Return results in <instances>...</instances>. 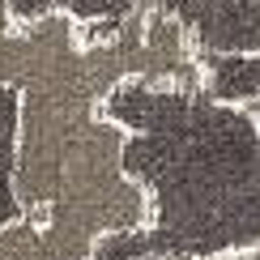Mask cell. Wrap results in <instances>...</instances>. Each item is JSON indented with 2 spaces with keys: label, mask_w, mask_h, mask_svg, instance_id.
Segmentation results:
<instances>
[{
  "label": "cell",
  "mask_w": 260,
  "mask_h": 260,
  "mask_svg": "<svg viewBox=\"0 0 260 260\" xmlns=\"http://www.w3.org/2000/svg\"><path fill=\"white\" fill-rule=\"evenodd\" d=\"M201 69L205 81L128 77L107 94L149 222L99 239L90 260H226L260 247V51H201Z\"/></svg>",
  "instance_id": "6da1fadb"
},
{
  "label": "cell",
  "mask_w": 260,
  "mask_h": 260,
  "mask_svg": "<svg viewBox=\"0 0 260 260\" xmlns=\"http://www.w3.org/2000/svg\"><path fill=\"white\" fill-rule=\"evenodd\" d=\"M17 111L21 94L13 85H0V222L26 218L17 192H13V167H17Z\"/></svg>",
  "instance_id": "7a4b0ae2"
},
{
  "label": "cell",
  "mask_w": 260,
  "mask_h": 260,
  "mask_svg": "<svg viewBox=\"0 0 260 260\" xmlns=\"http://www.w3.org/2000/svg\"><path fill=\"white\" fill-rule=\"evenodd\" d=\"M9 5H13L17 21H35V17H47V13H69L81 26H90V21H124L128 13H137L149 0H9Z\"/></svg>",
  "instance_id": "3957f363"
},
{
  "label": "cell",
  "mask_w": 260,
  "mask_h": 260,
  "mask_svg": "<svg viewBox=\"0 0 260 260\" xmlns=\"http://www.w3.org/2000/svg\"><path fill=\"white\" fill-rule=\"evenodd\" d=\"M0 260H43V226L35 218L0 222Z\"/></svg>",
  "instance_id": "277c9868"
},
{
  "label": "cell",
  "mask_w": 260,
  "mask_h": 260,
  "mask_svg": "<svg viewBox=\"0 0 260 260\" xmlns=\"http://www.w3.org/2000/svg\"><path fill=\"white\" fill-rule=\"evenodd\" d=\"M226 260H260V247H252V252H239V256H226Z\"/></svg>",
  "instance_id": "5b68a950"
}]
</instances>
